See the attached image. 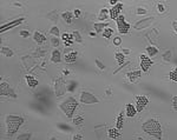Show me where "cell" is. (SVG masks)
I'll list each match as a JSON object with an SVG mask.
<instances>
[{
	"label": "cell",
	"mask_w": 177,
	"mask_h": 140,
	"mask_svg": "<svg viewBox=\"0 0 177 140\" xmlns=\"http://www.w3.org/2000/svg\"><path fill=\"white\" fill-rule=\"evenodd\" d=\"M81 102L85 104V105H91V104H98L99 100L95 94H92L87 91H83L82 94H81Z\"/></svg>",
	"instance_id": "obj_5"
},
{
	"label": "cell",
	"mask_w": 177,
	"mask_h": 140,
	"mask_svg": "<svg viewBox=\"0 0 177 140\" xmlns=\"http://www.w3.org/2000/svg\"><path fill=\"white\" fill-rule=\"evenodd\" d=\"M20 35L23 38H27L28 35H30V32L28 31H20Z\"/></svg>",
	"instance_id": "obj_44"
},
{
	"label": "cell",
	"mask_w": 177,
	"mask_h": 140,
	"mask_svg": "<svg viewBox=\"0 0 177 140\" xmlns=\"http://www.w3.org/2000/svg\"><path fill=\"white\" fill-rule=\"evenodd\" d=\"M50 140H59V139H57V138H51Z\"/></svg>",
	"instance_id": "obj_52"
},
{
	"label": "cell",
	"mask_w": 177,
	"mask_h": 140,
	"mask_svg": "<svg viewBox=\"0 0 177 140\" xmlns=\"http://www.w3.org/2000/svg\"><path fill=\"white\" fill-rule=\"evenodd\" d=\"M90 37H96V32H90Z\"/></svg>",
	"instance_id": "obj_51"
},
{
	"label": "cell",
	"mask_w": 177,
	"mask_h": 140,
	"mask_svg": "<svg viewBox=\"0 0 177 140\" xmlns=\"http://www.w3.org/2000/svg\"><path fill=\"white\" fill-rule=\"evenodd\" d=\"M122 8H123L122 2H118L116 6H112V7L109 10L110 18H111V19H113V20H117V18H118V17H119V14H121Z\"/></svg>",
	"instance_id": "obj_11"
},
{
	"label": "cell",
	"mask_w": 177,
	"mask_h": 140,
	"mask_svg": "<svg viewBox=\"0 0 177 140\" xmlns=\"http://www.w3.org/2000/svg\"><path fill=\"white\" fill-rule=\"evenodd\" d=\"M24 20H25V18H19V19L13 20V21H11V23H7V24H5V25L1 26L0 31H1V32H5L6 29H11V28H13V27H17V26H19L21 23H24Z\"/></svg>",
	"instance_id": "obj_12"
},
{
	"label": "cell",
	"mask_w": 177,
	"mask_h": 140,
	"mask_svg": "<svg viewBox=\"0 0 177 140\" xmlns=\"http://www.w3.org/2000/svg\"><path fill=\"white\" fill-rule=\"evenodd\" d=\"M171 102H172V108L175 111H177V96L171 99Z\"/></svg>",
	"instance_id": "obj_41"
},
{
	"label": "cell",
	"mask_w": 177,
	"mask_h": 140,
	"mask_svg": "<svg viewBox=\"0 0 177 140\" xmlns=\"http://www.w3.org/2000/svg\"><path fill=\"white\" fill-rule=\"evenodd\" d=\"M83 121H84V118L83 117H76V118H73V124L77 125V126L82 125Z\"/></svg>",
	"instance_id": "obj_35"
},
{
	"label": "cell",
	"mask_w": 177,
	"mask_h": 140,
	"mask_svg": "<svg viewBox=\"0 0 177 140\" xmlns=\"http://www.w3.org/2000/svg\"><path fill=\"white\" fill-rule=\"evenodd\" d=\"M36 99H37L40 104H45V102L49 101V98H47L46 93H41V92H38V93L36 94Z\"/></svg>",
	"instance_id": "obj_22"
},
{
	"label": "cell",
	"mask_w": 177,
	"mask_h": 140,
	"mask_svg": "<svg viewBox=\"0 0 177 140\" xmlns=\"http://www.w3.org/2000/svg\"><path fill=\"white\" fill-rule=\"evenodd\" d=\"M77 81H73V80H71V81H68V84H66V87H68V92H74V90L77 88Z\"/></svg>",
	"instance_id": "obj_28"
},
{
	"label": "cell",
	"mask_w": 177,
	"mask_h": 140,
	"mask_svg": "<svg viewBox=\"0 0 177 140\" xmlns=\"http://www.w3.org/2000/svg\"><path fill=\"white\" fill-rule=\"evenodd\" d=\"M136 13L139 14V15H143V14H147V10H144V8H142V7H139V8H137L136 10Z\"/></svg>",
	"instance_id": "obj_42"
},
{
	"label": "cell",
	"mask_w": 177,
	"mask_h": 140,
	"mask_svg": "<svg viewBox=\"0 0 177 140\" xmlns=\"http://www.w3.org/2000/svg\"><path fill=\"white\" fill-rule=\"evenodd\" d=\"M33 39L36 40V42H38L39 45H41V44H44V42L46 41V37L44 34H41L40 32H34Z\"/></svg>",
	"instance_id": "obj_19"
},
{
	"label": "cell",
	"mask_w": 177,
	"mask_h": 140,
	"mask_svg": "<svg viewBox=\"0 0 177 140\" xmlns=\"http://www.w3.org/2000/svg\"><path fill=\"white\" fill-rule=\"evenodd\" d=\"M108 134H109V137L111 139H118V138L122 137V133H121V131L118 128H110L108 131Z\"/></svg>",
	"instance_id": "obj_16"
},
{
	"label": "cell",
	"mask_w": 177,
	"mask_h": 140,
	"mask_svg": "<svg viewBox=\"0 0 177 140\" xmlns=\"http://www.w3.org/2000/svg\"><path fill=\"white\" fill-rule=\"evenodd\" d=\"M1 53H2L4 56H14L13 51H12L11 48L6 47V46H2V47H1Z\"/></svg>",
	"instance_id": "obj_25"
},
{
	"label": "cell",
	"mask_w": 177,
	"mask_h": 140,
	"mask_svg": "<svg viewBox=\"0 0 177 140\" xmlns=\"http://www.w3.org/2000/svg\"><path fill=\"white\" fill-rule=\"evenodd\" d=\"M139 59H141V67L144 72H148L149 68L151 67V65L153 64V61L150 59V56H145V54H141L139 56Z\"/></svg>",
	"instance_id": "obj_10"
},
{
	"label": "cell",
	"mask_w": 177,
	"mask_h": 140,
	"mask_svg": "<svg viewBox=\"0 0 177 140\" xmlns=\"http://www.w3.org/2000/svg\"><path fill=\"white\" fill-rule=\"evenodd\" d=\"M110 17V12L109 10H106V8H102V11H100V13H99V20H105V19H108Z\"/></svg>",
	"instance_id": "obj_24"
},
{
	"label": "cell",
	"mask_w": 177,
	"mask_h": 140,
	"mask_svg": "<svg viewBox=\"0 0 177 140\" xmlns=\"http://www.w3.org/2000/svg\"><path fill=\"white\" fill-rule=\"evenodd\" d=\"M108 26H109L108 23H96L95 25H93L96 33H100L102 31H104L105 28H108Z\"/></svg>",
	"instance_id": "obj_20"
},
{
	"label": "cell",
	"mask_w": 177,
	"mask_h": 140,
	"mask_svg": "<svg viewBox=\"0 0 177 140\" xmlns=\"http://www.w3.org/2000/svg\"><path fill=\"white\" fill-rule=\"evenodd\" d=\"M141 75H142L141 71H132V72H129V73L126 74L128 79H129L131 83H136L137 79H139V78H141Z\"/></svg>",
	"instance_id": "obj_14"
},
{
	"label": "cell",
	"mask_w": 177,
	"mask_h": 140,
	"mask_svg": "<svg viewBox=\"0 0 177 140\" xmlns=\"http://www.w3.org/2000/svg\"><path fill=\"white\" fill-rule=\"evenodd\" d=\"M62 39H63V41H64V45H65V46H71V45L73 44V40H74L72 33H71V34L64 33L63 37H62Z\"/></svg>",
	"instance_id": "obj_17"
},
{
	"label": "cell",
	"mask_w": 177,
	"mask_h": 140,
	"mask_svg": "<svg viewBox=\"0 0 177 140\" xmlns=\"http://www.w3.org/2000/svg\"><path fill=\"white\" fill-rule=\"evenodd\" d=\"M113 34V29L112 28H105L104 31H103V37L104 38H106V39H109V38H111V35Z\"/></svg>",
	"instance_id": "obj_31"
},
{
	"label": "cell",
	"mask_w": 177,
	"mask_h": 140,
	"mask_svg": "<svg viewBox=\"0 0 177 140\" xmlns=\"http://www.w3.org/2000/svg\"><path fill=\"white\" fill-rule=\"evenodd\" d=\"M51 44H52V46H59V39L57 38V37H52V39H51Z\"/></svg>",
	"instance_id": "obj_39"
},
{
	"label": "cell",
	"mask_w": 177,
	"mask_h": 140,
	"mask_svg": "<svg viewBox=\"0 0 177 140\" xmlns=\"http://www.w3.org/2000/svg\"><path fill=\"white\" fill-rule=\"evenodd\" d=\"M171 59V51H166L163 53V60L165 61H169Z\"/></svg>",
	"instance_id": "obj_37"
},
{
	"label": "cell",
	"mask_w": 177,
	"mask_h": 140,
	"mask_svg": "<svg viewBox=\"0 0 177 140\" xmlns=\"http://www.w3.org/2000/svg\"><path fill=\"white\" fill-rule=\"evenodd\" d=\"M122 53L124 54V56H125V54H129V53H130V50H123Z\"/></svg>",
	"instance_id": "obj_48"
},
{
	"label": "cell",
	"mask_w": 177,
	"mask_h": 140,
	"mask_svg": "<svg viewBox=\"0 0 177 140\" xmlns=\"http://www.w3.org/2000/svg\"><path fill=\"white\" fill-rule=\"evenodd\" d=\"M153 20H155V18H153V17H150V18H144V19H142V20L137 21L134 27H135V29H137V31H139V29H143V28H145V27H149L150 25L153 23Z\"/></svg>",
	"instance_id": "obj_8"
},
{
	"label": "cell",
	"mask_w": 177,
	"mask_h": 140,
	"mask_svg": "<svg viewBox=\"0 0 177 140\" xmlns=\"http://www.w3.org/2000/svg\"><path fill=\"white\" fill-rule=\"evenodd\" d=\"M121 44H122L121 37H116V38L113 39V45H115V46H121Z\"/></svg>",
	"instance_id": "obj_40"
},
{
	"label": "cell",
	"mask_w": 177,
	"mask_h": 140,
	"mask_svg": "<svg viewBox=\"0 0 177 140\" xmlns=\"http://www.w3.org/2000/svg\"><path fill=\"white\" fill-rule=\"evenodd\" d=\"M0 94L1 96H7V97H11V98H17V94L14 93L13 88L8 85V83L6 81H1L0 85Z\"/></svg>",
	"instance_id": "obj_6"
},
{
	"label": "cell",
	"mask_w": 177,
	"mask_h": 140,
	"mask_svg": "<svg viewBox=\"0 0 177 140\" xmlns=\"http://www.w3.org/2000/svg\"><path fill=\"white\" fill-rule=\"evenodd\" d=\"M77 58H78V53H77L76 51H72V52L68 53L64 59H65V61H66L68 64H73V62L77 60Z\"/></svg>",
	"instance_id": "obj_15"
},
{
	"label": "cell",
	"mask_w": 177,
	"mask_h": 140,
	"mask_svg": "<svg viewBox=\"0 0 177 140\" xmlns=\"http://www.w3.org/2000/svg\"><path fill=\"white\" fill-rule=\"evenodd\" d=\"M149 104V99L147 98L145 96H138L136 98V110L137 112H142L147 105Z\"/></svg>",
	"instance_id": "obj_9"
},
{
	"label": "cell",
	"mask_w": 177,
	"mask_h": 140,
	"mask_svg": "<svg viewBox=\"0 0 177 140\" xmlns=\"http://www.w3.org/2000/svg\"><path fill=\"white\" fill-rule=\"evenodd\" d=\"M123 125H124V114L121 113V114L117 117V120H116V128L122 129Z\"/></svg>",
	"instance_id": "obj_23"
},
{
	"label": "cell",
	"mask_w": 177,
	"mask_h": 140,
	"mask_svg": "<svg viewBox=\"0 0 177 140\" xmlns=\"http://www.w3.org/2000/svg\"><path fill=\"white\" fill-rule=\"evenodd\" d=\"M116 60H117V62H118V65H124V60H125V56L123 54L122 52H117L116 54Z\"/></svg>",
	"instance_id": "obj_27"
},
{
	"label": "cell",
	"mask_w": 177,
	"mask_h": 140,
	"mask_svg": "<svg viewBox=\"0 0 177 140\" xmlns=\"http://www.w3.org/2000/svg\"><path fill=\"white\" fill-rule=\"evenodd\" d=\"M106 96H111V90H110V88L106 90Z\"/></svg>",
	"instance_id": "obj_50"
},
{
	"label": "cell",
	"mask_w": 177,
	"mask_h": 140,
	"mask_svg": "<svg viewBox=\"0 0 177 140\" xmlns=\"http://www.w3.org/2000/svg\"><path fill=\"white\" fill-rule=\"evenodd\" d=\"M72 35H73V39H74L77 42H83L82 35H81V33H79L78 31H74V32L72 33Z\"/></svg>",
	"instance_id": "obj_33"
},
{
	"label": "cell",
	"mask_w": 177,
	"mask_h": 140,
	"mask_svg": "<svg viewBox=\"0 0 177 140\" xmlns=\"http://www.w3.org/2000/svg\"><path fill=\"white\" fill-rule=\"evenodd\" d=\"M74 17H76V18H79V17H81V11H79V10H76V11H74Z\"/></svg>",
	"instance_id": "obj_46"
},
{
	"label": "cell",
	"mask_w": 177,
	"mask_h": 140,
	"mask_svg": "<svg viewBox=\"0 0 177 140\" xmlns=\"http://www.w3.org/2000/svg\"><path fill=\"white\" fill-rule=\"evenodd\" d=\"M117 27H118V31H119V33H122V34H126L129 31H130V24H128L126 21H125V18L123 17V15H119L118 18H117Z\"/></svg>",
	"instance_id": "obj_7"
},
{
	"label": "cell",
	"mask_w": 177,
	"mask_h": 140,
	"mask_svg": "<svg viewBox=\"0 0 177 140\" xmlns=\"http://www.w3.org/2000/svg\"><path fill=\"white\" fill-rule=\"evenodd\" d=\"M25 79H26V83L30 87H37L38 86V80L36 78H33L32 75H26Z\"/></svg>",
	"instance_id": "obj_21"
},
{
	"label": "cell",
	"mask_w": 177,
	"mask_h": 140,
	"mask_svg": "<svg viewBox=\"0 0 177 140\" xmlns=\"http://www.w3.org/2000/svg\"><path fill=\"white\" fill-rule=\"evenodd\" d=\"M125 112H126V115H128L129 118H134L137 114V110L132 104H126V106H125Z\"/></svg>",
	"instance_id": "obj_13"
},
{
	"label": "cell",
	"mask_w": 177,
	"mask_h": 140,
	"mask_svg": "<svg viewBox=\"0 0 177 140\" xmlns=\"http://www.w3.org/2000/svg\"><path fill=\"white\" fill-rule=\"evenodd\" d=\"M63 73H64V75H68L70 71H68V70H64V72H63Z\"/></svg>",
	"instance_id": "obj_49"
},
{
	"label": "cell",
	"mask_w": 177,
	"mask_h": 140,
	"mask_svg": "<svg viewBox=\"0 0 177 140\" xmlns=\"http://www.w3.org/2000/svg\"><path fill=\"white\" fill-rule=\"evenodd\" d=\"M63 19L68 23V24H71L72 23V19H73V14L71 12H64L63 13Z\"/></svg>",
	"instance_id": "obj_29"
},
{
	"label": "cell",
	"mask_w": 177,
	"mask_h": 140,
	"mask_svg": "<svg viewBox=\"0 0 177 140\" xmlns=\"http://www.w3.org/2000/svg\"><path fill=\"white\" fill-rule=\"evenodd\" d=\"M5 121H6V126H7V135L12 137L13 134L17 133L19 127L24 124V118H21L19 115H6Z\"/></svg>",
	"instance_id": "obj_2"
},
{
	"label": "cell",
	"mask_w": 177,
	"mask_h": 140,
	"mask_svg": "<svg viewBox=\"0 0 177 140\" xmlns=\"http://www.w3.org/2000/svg\"><path fill=\"white\" fill-rule=\"evenodd\" d=\"M68 91V87H66V83L64 81L63 78H58L55 81V97L60 98L63 97Z\"/></svg>",
	"instance_id": "obj_4"
},
{
	"label": "cell",
	"mask_w": 177,
	"mask_h": 140,
	"mask_svg": "<svg viewBox=\"0 0 177 140\" xmlns=\"http://www.w3.org/2000/svg\"><path fill=\"white\" fill-rule=\"evenodd\" d=\"M169 78H170V80H172V81L177 83V68H175V70H172V71L169 72Z\"/></svg>",
	"instance_id": "obj_32"
},
{
	"label": "cell",
	"mask_w": 177,
	"mask_h": 140,
	"mask_svg": "<svg viewBox=\"0 0 177 140\" xmlns=\"http://www.w3.org/2000/svg\"><path fill=\"white\" fill-rule=\"evenodd\" d=\"M157 10H158V12L163 13V12H165V6H164L163 4H158V6H157Z\"/></svg>",
	"instance_id": "obj_43"
},
{
	"label": "cell",
	"mask_w": 177,
	"mask_h": 140,
	"mask_svg": "<svg viewBox=\"0 0 177 140\" xmlns=\"http://www.w3.org/2000/svg\"><path fill=\"white\" fill-rule=\"evenodd\" d=\"M57 127L60 129V131H65V132H70V131H72V127L68 126V124H57Z\"/></svg>",
	"instance_id": "obj_30"
},
{
	"label": "cell",
	"mask_w": 177,
	"mask_h": 140,
	"mask_svg": "<svg viewBox=\"0 0 177 140\" xmlns=\"http://www.w3.org/2000/svg\"><path fill=\"white\" fill-rule=\"evenodd\" d=\"M96 65H97V67L99 68V70H102V71H104L105 70V66H104V64L99 60V59H96Z\"/></svg>",
	"instance_id": "obj_38"
},
{
	"label": "cell",
	"mask_w": 177,
	"mask_h": 140,
	"mask_svg": "<svg viewBox=\"0 0 177 140\" xmlns=\"http://www.w3.org/2000/svg\"><path fill=\"white\" fill-rule=\"evenodd\" d=\"M77 107H78V101L73 97H70L60 104V110L65 113V115L70 119L73 117V113H74Z\"/></svg>",
	"instance_id": "obj_3"
},
{
	"label": "cell",
	"mask_w": 177,
	"mask_h": 140,
	"mask_svg": "<svg viewBox=\"0 0 177 140\" xmlns=\"http://www.w3.org/2000/svg\"><path fill=\"white\" fill-rule=\"evenodd\" d=\"M147 52H148L149 56H153L158 53V48L155 47V46H148L147 47Z\"/></svg>",
	"instance_id": "obj_26"
},
{
	"label": "cell",
	"mask_w": 177,
	"mask_h": 140,
	"mask_svg": "<svg viewBox=\"0 0 177 140\" xmlns=\"http://www.w3.org/2000/svg\"><path fill=\"white\" fill-rule=\"evenodd\" d=\"M50 33L53 35V37H59V29H58V27H55V26H53V27H51V29H50Z\"/></svg>",
	"instance_id": "obj_36"
},
{
	"label": "cell",
	"mask_w": 177,
	"mask_h": 140,
	"mask_svg": "<svg viewBox=\"0 0 177 140\" xmlns=\"http://www.w3.org/2000/svg\"><path fill=\"white\" fill-rule=\"evenodd\" d=\"M51 61L55 62V64H59L62 61V54H60V52L58 50H55L52 52V54H51Z\"/></svg>",
	"instance_id": "obj_18"
},
{
	"label": "cell",
	"mask_w": 177,
	"mask_h": 140,
	"mask_svg": "<svg viewBox=\"0 0 177 140\" xmlns=\"http://www.w3.org/2000/svg\"><path fill=\"white\" fill-rule=\"evenodd\" d=\"M31 137H32L31 133H23V134H20V135L17 137V140H30Z\"/></svg>",
	"instance_id": "obj_34"
},
{
	"label": "cell",
	"mask_w": 177,
	"mask_h": 140,
	"mask_svg": "<svg viewBox=\"0 0 177 140\" xmlns=\"http://www.w3.org/2000/svg\"><path fill=\"white\" fill-rule=\"evenodd\" d=\"M73 140H83L82 134H76V135H73Z\"/></svg>",
	"instance_id": "obj_45"
},
{
	"label": "cell",
	"mask_w": 177,
	"mask_h": 140,
	"mask_svg": "<svg viewBox=\"0 0 177 140\" xmlns=\"http://www.w3.org/2000/svg\"><path fill=\"white\" fill-rule=\"evenodd\" d=\"M142 129H143L144 133L156 138L157 140L162 139V127H161V124L156 119H148L142 125Z\"/></svg>",
	"instance_id": "obj_1"
},
{
	"label": "cell",
	"mask_w": 177,
	"mask_h": 140,
	"mask_svg": "<svg viewBox=\"0 0 177 140\" xmlns=\"http://www.w3.org/2000/svg\"><path fill=\"white\" fill-rule=\"evenodd\" d=\"M172 27H174L175 32L177 33V21H174V23H172Z\"/></svg>",
	"instance_id": "obj_47"
}]
</instances>
